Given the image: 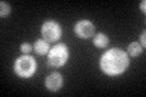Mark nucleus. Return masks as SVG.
I'll list each match as a JSON object with an SVG mask.
<instances>
[{"label": "nucleus", "instance_id": "f257e3e1", "mask_svg": "<svg viewBox=\"0 0 146 97\" xmlns=\"http://www.w3.org/2000/svg\"><path fill=\"white\" fill-rule=\"evenodd\" d=\"M129 56L123 50L112 48L100 57V69L110 77L123 74L129 67Z\"/></svg>", "mask_w": 146, "mask_h": 97}, {"label": "nucleus", "instance_id": "f03ea898", "mask_svg": "<svg viewBox=\"0 0 146 97\" xmlns=\"http://www.w3.org/2000/svg\"><path fill=\"white\" fill-rule=\"evenodd\" d=\"M13 71L20 78L28 79L36 72V61L34 57L29 55H22L18 57L15 64H13Z\"/></svg>", "mask_w": 146, "mask_h": 97}, {"label": "nucleus", "instance_id": "7ed1b4c3", "mask_svg": "<svg viewBox=\"0 0 146 97\" xmlns=\"http://www.w3.org/2000/svg\"><path fill=\"white\" fill-rule=\"evenodd\" d=\"M70 58V50L65 43H58L50 48L48 52V63L52 67H63Z\"/></svg>", "mask_w": 146, "mask_h": 97}, {"label": "nucleus", "instance_id": "20e7f679", "mask_svg": "<svg viewBox=\"0 0 146 97\" xmlns=\"http://www.w3.org/2000/svg\"><path fill=\"white\" fill-rule=\"evenodd\" d=\"M42 35L49 43L51 41H57L62 36V27L57 21L48 20L42 24Z\"/></svg>", "mask_w": 146, "mask_h": 97}, {"label": "nucleus", "instance_id": "39448f33", "mask_svg": "<svg viewBox=\"0 0 146 97\" xmlns=\"http://www.w3.org/2000/svg\"><path fill=\"white\" fill-rule=\"evenodd\" d=\"M74 33L82 39H89L95 33V26L89 20H79L74 24Z\"/></svg>", "mask_w": 146, "mask_h": 97}, {"label": "nucleus", "instance_id": "423d86ee", "mask_svg": "<svg viewBox=\"0 0 146 97\" xmlns=\"http://www.w3.org/2000/svg\"><path fill=\"white\" fill-rule=\"evenodd\" d=\"M63 85V77L61 73L58 72H54L51 74H49L45 79V87L51 91V92H56L62 87Z\"/></svg>", "mask_w": 146, "mask_h": 97}, {"label": "nucleus", "instance_id": "0eeeda50", "mask_svg": "<svg viewBox=\"0 0 146 97\" xmlns=\"http://www.w3.org/2000/svg\"><path fill=\"white\" fill-rule=\"evenodd\" d=\"M50 50V45L49 41H46L45 39H38L34 43V51L38 55H45L48 53Z\"/></svg>", "mask_w": 146, "mask_h": 97}, {"label": "nucleus", "instance_id": "6e6552de", "mask_svg": "<svg viewBox=\"0 0 146 97\" xmlns=\"http://www.w3.org/2000/svg\"><path fill=\"white\" fill-rule=\"evenodd\" d=\"M143 46L141 44L136 43V41H133V43H130L128 45V49H127V53L128 56H131V57H138L139 55L143 52Z\"/></svg>", "mask_w": 146, "mask_h": 97}, {"label": "nucleus", "instance_id": "1a4fd4ad", "mask_svg": "<svg viewBox=\"0 0 146 97\" xmlns=\"http://www.w3.org/2000/svg\"><path fill=\"white\" fill-rule=\"evenodd\" d=\"M108 43H110V39L105 33L95 34V36H94V45L96 46V48L104 49V48H106V46L108 45Z\"/></svg>", "mask_w": 146, "mask_h": 97}, {"label": "nucleus", "instance_id": "9d476101", "mask_svg": "<svg viewBox=\"0 0 146 97\" xmlns=\"http://www.w3.org/2000/svg\"><path fill=\"white\" fill-rule=\"evenodd\" d=\"M11 12V6L10 4L6 3V1H1L0 3V16L1 17H6L10 15Z\"/></svg>", "mask_w": 146, "mask_h": 97}, {"label": "nucleus", "instance_id": "9b49d317", "mask_svg": "<svg viewBox=\"0 0 146 97\" xmlns=\"http://www.w3.org/2000/svg\"><path fill=\"white\" fill-rule=\"evenodd\" d=\"M20 49H21V52H23V53H29L32 50H33V46H32L29 43H22L21 46H20Z\"/></svg>", "mask_w": 146, "mask_h": 97}, {"label": "nucleus", "instance_id": "f8f14e48", "mask_svg": "<svg viewBox=\"0 0 146 97\" xmlns=\"http://www.w3.org/2000/svg\"><path fill=\"white\" fill-rule=\"evenodd\" d=\"M140 41H141V46L143 48H145L146 46V32L144 30L143 33H141V35H140Z\"/></svg>", "mask_w": 146, "mask_h": 97}, {"label": "nucleus", "instance_id": "ddd939ff", "mask_svg": "<svg viewBox=\"0 0 146 97\" xmlns=\"http://www.w3.org/2000/svg\"><path fill=\"white\" fill-rule=\"evenodd\" d=\"M140 9H141V11H143L144 13L146 12V0H143V1L140 3Z\"/></svg>", "mask_w": 146, "mask_h": 97}]
</instances>
